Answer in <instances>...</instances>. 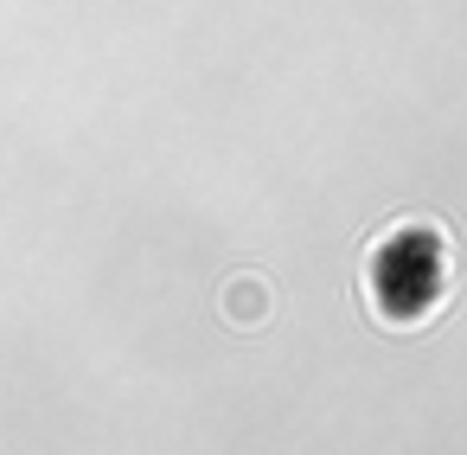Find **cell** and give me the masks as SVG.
<instances>
[{"mask_svg": "<svg viewBox=\"0 0 467 455\" xmlns=\"http://www.w3.org/2000/svg\"><path fill=\"white\" fill-rule=\"evenodd\" d=\"M218 314H224L237 333H256V327H269V314H275V289H269L263 276H231L224 295H218Z\"/></svg>", "mask_w": 467, "mask_h": 455, "instance_id": "obj_1", "label": "cell"}]
</instances>
